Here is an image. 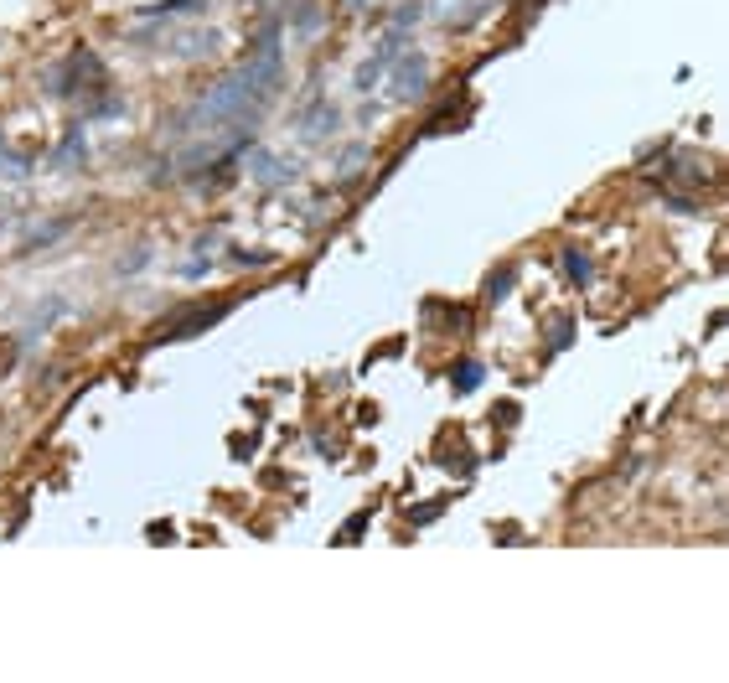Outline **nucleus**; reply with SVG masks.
Wrapping results in <instances>:
<instances>
[{
    "label": "nucleus",
    "instance_id": "nucleus-1",
    "mask_svg": "<svg viewBox=\"0 0 729 683\" xmlns=\"http://www.w3.org/2000/svg\"><path fill=\"white\" fill-rule=\"evenodd\" d=\"M424 78H430V63H424L419 52H399V83H393V99L409 104L424 94Z\"/></svg>",
    "mask_w": 729,
    "mask_h": 683
},
{
    "label": "nucleus",
    "instance_id": "nucleus-9",
    "mask_svg": "<svg viewBox=\"0 0 729 683\" xmlns=\"http://www.w3.org/2000/svg\"><path fill=\"white\" fill-rule=\"evenodd\" d=\"M507 285H512V270L492 275V280H486V301H502V295H507Z\"/></svg>",
    "mask_w": 729,
    "mask_h": 683
},
{
    "label": "nucleus",
    "instance_id": "nucleus-4",
    "mask_svg": "<svg viewBox=\"0 0 729 683\" xmlns=\"http://www.w3.org/2000/svg\"><path fill=\"white\" fill-rule=\"evenodd\" d=\"M212 47H218V37H212V32H181V37L171 42L176 57H207Z\"/></svg>",
    "mask_w": 729,
    "mask_h": 683
},
{
    "label": "nucleus",
    "instance_id": "nucleus-8",
    "mask_svg": "<svg viewBox=\"0 0 729 683\" xmlns=\"http://www.w3.org/2000/svg\"><path fill=\"white\" fill-rule=\"evenodd\" d=\"M481 383V363H461V373H455V394H471Z\"/></svg>",
    "mask_w": 729,
    "mask_h": 683
},
{
    "label": "nucleus",
    "instance_id": "nucleus-7",
    "mask_svg": "<svg viewBox=\"0 0 729 683\" xmlns=\"http://www.w3.org/2000/svg\"><path fill=\"white\" fill-rule=\"evenodd\" d=\"M78 156H83V125H78V130L63 140V151H57V166H73Z\"/></svg>",
    "mask_w": 729,
    "mask_h": 683
},
{
    "label": "nucleus",
    "instance_id": "nucleus-2",
    "mask_svg": "<svg viewBox=\"0 0 729 683\" xmlns=\"http://www.w3.org/2000/svg\"><path fill=\"white\" fill-rule=\"evenodd\" d=\"M228 316V306L218 301V306H197V311H187V316H176L171 326H161V337H197L202 326H212V321H223Z\"/></svg>",
    "mask_w": 729,
    "mask_h": 683
},
{
    "label": "nucleus",
    "instance_id": "nucleus-5",
    "mask_svg": "<svg viewBox=\"0 0 729 683\" xmlns=\"http://www.w3.org/2000/svg\"><path fill=\"white\" fill-rule=\"evenodd\" d=\"M254 176H259V182H285L290 171H285L275 156H264V151H259V156H254Z\"/></svg>",
    "mask_w": 729,
    "mask_h": 683
},
{
    "label": "nucleus",
    "instance_id": "nucleus-3",
    "mask_svg": "<svg viewBox=\"0 0 729 683\" xmlns=\"http://www.w3.org/2000/svg\"><path fill=\"white\" fill-rule=\"evenodd\" d=\"M404 52V32H388L383 42H378V52L362 63V73H357V88H373V78H383V68L393 63V57Z\"/></svg>",
    "mask_w": 729,
    "mask_h": 683
},
{
    "label": "nucleus",
    "instance_id": "nucleus-6",
    "mask_svg": "<svg viewBox=\"0 0 729 683\" xmlns=\"http://www.w3.org/2000/svg\"><path fill=\"white\" fill-rule=\"evenodd\" d=\"M564 270L580 280V285H590V275H595V270H590V259H585L580 249H564Z\"/></svg>",
    "mask_w": 729,
    "mask_h": 683
},
{
    "label": "nucleus",
    "instance_id": "nucleus-10",
    "mask_svg": "<svg viewBox=\"0 0 729 683\" xmlns=\"http://www.w3.org/2000/svg\"><path fill=\"white\" fill-rule=\"evenodd\" d=\"M564 342H569V316H559V321H554V332H549V347H554V352H559Z\"/></svg>",
    "mask_w": 729,
    "mask_h": 683
}]
</instances>
